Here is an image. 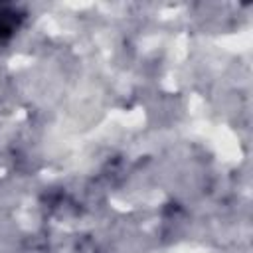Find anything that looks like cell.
I'll return each mask as SVG.
<instances>
[{"mask_svg":"<svg viewBox=\"0 0 253 253\" xmlns=\"http://www.w3.org/2000/svg\"><path fill=\"white\" fill-rule=\"evenodd\" d=\"M20 20H22V14L18 12V8L0 6V42L14 34V30L20 26Z\"/></svg>","mask_w":253,"mask_h":253,"instance_id":"6da1fadb","label":"cell"}]
</instances>
